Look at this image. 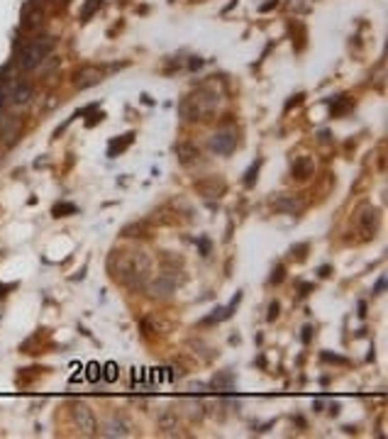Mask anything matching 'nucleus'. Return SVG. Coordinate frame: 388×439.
I'll return each mask as SVG.
<instances>
[{
  "label": "nucleus",
  "mask_w": 388,
  "mask_h": 439,
  "mask_svg": "<svg viewBox=\"0 0 388 439\" xmlns=\"http://www.w3.org/2000/svg\"><path fill=\"white\" fill-rule=\"evenodd\" d=\"M112 261H117V266L110 263L112 278H117L127 288L137 290L149 281L152 263H149L144 252H117V256H112Z\"/></svg>",
  "instance_id": "f257e3e1"
},
{
  "label": "nucleus",
  "mask_w": 388,
  "mask_h": 439,
  "mask_svg": "<svg viewBox=\"0 0 388 439\" xmlns=\"http://www.w3.org/2000/svg\"><path fill=\"white\" fill-rule=\"evenodd\" d=\"M117 378V366L115 363H108L105 366V381H115Z\"/></svg>",
  "instance_id": "dca6fc26"
},
{
  "label": "nucleus",
  "mask_w": 388,
  "mask_h": 439,
  "mask_svg": "<svg viewBox=\"0 0 388 439\" xmlns=\"http://www.w3.org/2000/svg\"><path fill=\"white\" fill-rule=\"evenodd\" d=\"M281 281H283V266H278L276 276H271V283H281Z\"/></svg>",
  "instance_id": "6ab92c4d"
},
{
  "label": "nucleus",
  "mask_w": 388,
  "mask_h": 439,
  "mask_svg": "<svg viewBox=\"0 0 388 439\" xmlns=\"http://www.w3.org/2000/svg\"><path fill=\"white\" fill-rule=\"evenodd\" d=\"M259 166H261V161H256L249 171H247V178H244V183L247 186H254V181H256V171H259Z\"/></svg>",
  "instance_id": "4468645a"
},
{
  "label": "nucleus",
  "mask_w": 388,
  "mask_h": 439,
  "mask_svg": "<svg viewBox=\"0 0 388 439\" xmlns=\"http://www.w3.org/2000/svg\"><path fill=\"white\" fill-rule=\"evenodd\" d=\"M49 49H52V39L46 37V39H39V42L30 44L27 49L22 52V56H20V64H22V68H34V66H39L42 61H44V56L49 54Z\"/></svg>",
  "instance_id": "f03ea898"
},
{
  "label": "nucleus",
  "mask_w": 388,
  "mask_h": 439,
  "mask_svg": "<svg viewBox=\"0 0 388 439\" xmlns=\"http://www.w3.org/2000/svg\"><path fill=\"white\" fill-rule=\"evenodd\" d=\"M290 174H293L296 181H308L315 174V161H312L310 156H298L293 161V166H290Z\"/></svg>",
  "instance_id": "423d86ee"
},
{
  "label": "nucleus",
  "mask_w": 388,
  "mask_h": 439,
  "mask_svg": "<svg viewBox=\"0 0 388 439\" xmlns=\"http://www.w3.org/2000/svg\"><path fill=\"white\" fill-rule=\"evenodd\" d=\"M222 383H232V376H220V378L212 381V385H222Z\"/></svg>",
  "instance_id": "412c9836"
},
{
  "label": "nucleus",
  "mask_w": 388,
  "mask_h": 439,
  "mask_svg": "<svg viewBox=\"0 0 388 439\" xmlns=\"http://www.w3.org/2000/svg\"><path fill=\"white\" fill-rule=\"evenodd\" d=\"M132 137L134 134H125V139H122V142H112L110 144V156H115V152L120 154V152H125V149H127V147H130V144H132Z\"/></svg>",
  "instance_id": "9b49d317"
},
{
  "label": "nucleus",
  "mask_w": 388,
  "mask_h": 439,
  "mask_svg": "<svg viewBox=\"0 0 388 439\" xmlns=\"http://www.w3.org/2000/svg\"><path fill=\"white\" fill-rule=\"evenodd\" d=\"M100 376H103L100 366H98V363H90V366H88V381H98Z\"/></svg>",
  "instance_id": "2eb2a0df"
},
{
  "label": "nucleus",
  "mask_w": 388,
  "mask_h": 439,
  "mask_svg": "<svg viewBox=\"0 0 388 439\" xmlns=\"http://www.w3.org/2000/svg\"><path fill=\"white\" fill-rule=\"evenodd\" d=\"M100 3H103V0H88V5H86V8H83V12H81V20H88L90 15H93V12L100 8Z\"/></svg>",
  "instance_id": "f8f14e48"
},
{
  "label": "nucleus",
  "mask_w": 388,
  "mask_h": 439,
  "mask_svg": "<svg viewBox=\"0 0 388 439\" xmlns=\"http://www.w3.org/2000/svg\"><path fill=\"white\" fill-rule=\"evenodd\" d=\"M127 434H130V427L122 420H112L105 425V437H127Z\"/></svg>",
  "instance_id": "1a4fd4ad"
},
{
  "label": "nucleus",
  "mask_w": 388,
  "mask_h": 439,
  "mask_svg": "<svg viewBox=\"0 0 388 439\" xmlns=\"http://www.w3.org/2000/svg\"><path fill=\"white\" fill-rule=\"evenodd\" d=\"M234 144H237L234 130H222V132H217V134H212L208 147H210V152H215V154H230L234 149Z\"/></svg>",
  "instance_id": "20e7f679"
},
{
  "label": "nucleus",
  "mask_w": 388,
  "mask_h": 439,
  "mask_svg": "<svg viewBox=\"0 0 388 439\" xmlns=\"http://www.w3.org/2000/svg\"><path fill=\"white\" fill-rule=\"evenodd\" d=\"M356 225L361 227L364 237H374V232L378 227V210L371 208V205L359 208V212H356Z\"/></svg>",
  "instance_id": "7ed1b4c3"
},
{
  "label": "nucleus",
  "mask_w": 388,
  "mask_h": 439,
  "mask_svg": "<svg viewBox=\"0 0 388 439\" xmlns=\"http://www.w3.org/2000/svg\"><path fill=\"white\" fill-rule=\"evenodd\" d=\"M71 212H76V205H71V203H61V205L54 208L56 217H64V215H71Z\"/></svg>",
  "instance_id": "ddd939ff"
},
{
  "label": "nucleus",
  "mask_w": 388,
  "mask_h": 439,
  "mask_svg": "<svg viewBox=\"0 0 388 439\" xmlns=\"http://www.w3.org/2000/svg\"><path fill=\"white\" fill-rule=\"evenodd\" d=\"M174 288H176V281H174V278H168V276H159L154 283H152V296L164 298V296H168Z\"/></svg>",
  "instance_id": "6e6552de"
},
{
  "label": "nucleus",
  "mask_w": 388,
  "mask_h": 439,
  "mask_svg": "<svg viewBox=\"0 0 388 439\" xmlns=\"http://www.w3.org/2000/svg\"><path fill=\"white\" fill-rule=\"evenodd\" d=\"M196 190L198 193H203V196H222L225 193V183H222L220 178H205V181H200V183H196Z\"/></svg>",
  "instance_id": "0eeeda50"
},
{
  "label": "nucleus",
  "mask_w": 388,
  "mask_h": 439,
  "mask_svg": "<svg viewBox=\"0 0 388 439\" xmlns=\"http://www.w3.org/2000/svg\"><path fill=\"white\" fill-rule=\"evenodd\" d=\"M198 244H200V252H203V256H208V252H210V241H208V239H200Z\"/></svg>",
  "instance_id": "aec40b11"
},
{
  "label": "nucleus",
  "mask_w": 388,
  "mask_h": 439,
  "mask_svg": "<svg viewBox=\"0 0 388 439\" xmlns=\"http://www.w3.org/2000/svg\"><path fill=\"white\" fill-rule=\"evenodd\" d=\"M3 103H5V93L0 90V110H3Z\"/></svg>",
  "instance_id": "b1692460"
},
{
  "label": "nucleus",
  "mask_w": 388,
  "mask_h": 439,
  "mask_svg": "<svg viewBox=\"0 0 388 439\" xmlns=\"http://www.w3.org/2000/svg\"><path fill=\"white\" fill-rule=\"evenodd\" d=\"M176 152H178L181 164H190V161H196V159H198V149H196V147H190V144H178Z\"/></svg>",
  "instance_id": "9d476101"
},
{
  "label": "nucleus",
  "mask_w": 388,
  "mask_h": 439,
  "mask_svg": "<svg viewBox=\"0 0 388 439\" xmlns=\"http://www.w3.org/2000/svg\"><path fill=\"white\" fill-rule=\"evenodd\" d=\"M276 3H278V0H271V3H266V5H261V12H266V10H271V8H276Z\"/></svg>",
  "instance_id": "4be33fe9"
},
{
  "label": "nucleus",
  "mask_w": 388,
  "mask_h": 439,
  "mask_svg": "<svg viewBox=\"0 0 388 439\" xmlns=\"http://www.w3.org/2000/svg\"><path fill=\"white\" fill-rule=\"evenodd\" d=\"M74 422L78 425V429L83 434H93L95 432V417L88 410V405H83V403H74Z\"/></svg>",
  "instance_id": "39448f33"
},
{
  "label": "nucleus",
  "mask_w": 388,
  "mask_h": 439,
  "mask_svg": "<svg viewBox=\"0 0 388 439\" xmlns=\"http://www.w3.org/2000/svg\"><path fill=\"white\" fill-rule=\"evenodd\" d=\"M278 318V303H271L269 305V320H276Z\"/></svg>",
  "instance_id": "a211bd4d"
},
{
  "label": "nucleus",
  "mask_w": 388,
  "mask_h": 439,
  "mask_svg": "<svg viewBox=\"0 0 388 439\" xmlns=\"http://www.w3.org/2000/svg\"><path fill=\"white\" fill-rule=\"evenodd\" d=\"M383 283H386V281H383V278H378V283H376V296L381 293V290H383Z\"/></svg>",
  "instance_id": "5701e85b"
},
{
  "label": "nucleus",
  "mask_w": 388,
  "mask_h": 439,
  "mask_svg": "<svg viewBox=\"0 0 388 439\" xmlns=\"http://www.w3.org/2000/svg\"><path fill=\"white\" fill-rule=\"evenodd\" d=\"M27 93H30L27 88H17V90H15V100H17V103H20V100H27Z\"/></svg>",
  "instance_id": "f3484780"
}]
</instances>
